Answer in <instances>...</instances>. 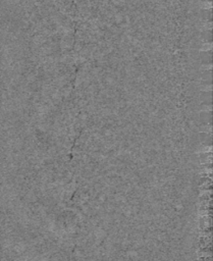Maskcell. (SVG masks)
Masks as SVG:
<instances>
[{"label":"cell","mask_w":213,"mask_h":261,"mask_svg":"<svg viewBox=\"0 0 213 261\" xmlns=\"http://www.w3.org/2000/svg\"><path fill=\"white\" fill-rule=\"evenodd\" d=\"M211 6H212L211 2H204L203 3V7L204 8H211Z\"/></svg>","instance_id":"1"},{"label":"cell","mask_w":213,"mask_h":261,"mask_svg":"<svg viewBox=\"0 0 213 261\" xmlns=\"http://www.w3.org/2000/svg\"><path fill=\"white\" fill-rule=\"evenodd\" d=\"M205 45H206V46H203V47H202V50H205V51H206V50L211 49V47H212V46H211V44H210V43H209V44H205Z\"/></svg>","instance_id":"2"}]
</instances>
